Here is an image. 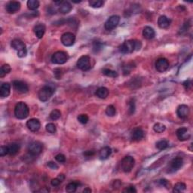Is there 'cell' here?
<instances>
[{"label": "cell", "instance_id": "cell-1", "mask_svg": "<svg viewBox=\"0 0 193 193\" xmlns=\"http://www.w3.org/2000/svg\"><path fill=\"white\" fill-rule=\"evenodd\" d=\"M30 109L25 103L19 102L14 107V116L18 119H25L28 117Z\"/></svg>", "mask_w": 193, "mask_h": 193}, {"label": "cell", "instance_id": "cell-2", "mask_svg": "<svg viewBox=\"0 0 193 193\" xmlns=\"http://www.w3.org/2000/svg\"><path fill=\"white\" fill-rule=\"evenodd\" d=\"M11 47L18 51V56L19 57H24L27 55V50L24 42L20 39H14L11 42Z\"/></svg>", "mask_w": 193, "mask_h": 193}, {"label": "cell", "instance_id": "cell-3", "mask_svg": "<svg viewBox=\"0 0 193 193\" xmlns=\"http://www.w3.org/2000/svg\"><path fill=\"white\" fill-rule=\"evenodd\" d=\"M55 93V90L51 86L45 85L39 90L38 93V97L42 102H46Z\"/></svg>", "mask_w": 193, "mask_h": 193}, {"label": "cell", "instance_id": "cell-4", "mask_svg": "<svg viewBox=\"0 0 193 193\" xmlns=\"http://www.w3.org/2000/svg\"><path fill=\"white\" fill-rule=\"evenodd\" d=\"M119 51L122 54H131L136 51V40H128L121 45Z\"/></svg>", "mask_w": 193, "mask_h": 193}, {"label": "cell", "instance_id": "cell-5", "mask_svg": "<svg viewBox=\"0 0 193 193\" xmlns=\"http://www.w3.org/2000/svg\"><path fill=\"white\" fill-rule=\"evenodd\" d=\"M135 165V160L131 156H125L121 160V167L122 170L125 173H129L132 170Z\"/></svg>", "mask_w": 193, "mask_h": 193}, {"label": "cell", "instance_id": "cell-6", "mask_svg": "<svg viewBox=\"0 0 193 193\" xmlns=\"http://www.w3.org/2000/svg\"><path fill=\"white\" fill-rule=\"evenodd\" d=\"M68 60V55L66 52L59 51L55 52L51 57V61L55 64H64Z\"/></svg>", "mask_w": 193, "mask_h": 193}, {"label": "cell", "instance_id": "cell-7", "mask_svg": "<svg viewBox=\"0 0 193 193\" xmlns=\"http://www.w3.org/2000/svg\"><path fill=\"white\" fill-rule=\"evenodd\" d=\"M42 150H43V145L39 141L33 142L28 146V151L33 156H37L41 154Z\"/></svg>", "mask_w": 193, "mask_h": 193}, {"label": "cell", "instance_id": "cell-8", "mask_svg": "<svg viewBox=\"0 0 193 193\" xmlns=\"http://www.w3.org/2000/svg\"><path fill=\"white\" fill-rule=\"evenodd\" d=\"M91 58L87 55L82 56L77 61V67L82 71H87L91 69Z\"/></svg>", "mask_w": 193, "mask_h": 193}, {"label": "cell", "instance_id": "cell-9", "mask_svg": "<svg viewBox=\"0 0 193 193\" xmlns=\"http://www.w3.org/2000/svg\"><path fill=\"white\" fill-rule=\"evenodd\" d=\"M120 21V17L118 15H113V16L109 17L106 21L105 22V29L107 30H112L115 29L118 26Z\"/></svg>", "mask_w": 193, "mask_h": 193}, {"label": "cell", "instance_id": "cell-10", "mask_svg": "<svg viewBox=\"0 0 193 193\" xmlns=\"http://www.w3.org/2000/svg\"><path fill=\"white\" fill-rule=\"evenodd\" d=\"M76 41V36L72 33H65L61 36V42L64 46H72Z\"/></svg>", "mask_w": 193, "mask_h": 193}, {"label": "cell", "instance_id": "cell-11", "mask_svg": "<svg viewBox=\"0 0 193 193\" xmlns=\"http://www.w3.org/2000/svg\"><path fill=\"white\" fill-rule=\"evenodd\" d=\"M183 165V160L180 157H177V158H174L172 159L171 162H170V165H169V168H168V172L169 173H173L175 172L177 170H178Z\"/></svg>", "mask_w": 193, "mask_h": 193}, {"label": "cell", "instance_id": "cell-12", "mask_svg": "<svg viewBox=\"0 0 193 193\" xmlns=\"http://www.w3.org/2000/svg\"><path fill=\"white\" fill-rule=\"evenodd\" d=\"M13 88L15 91L20 94H26L28 92L29 87L27 84L22 81H14L13 82Z\"/></svg>", "mask_w": 193, "mask_h": 193}, {"label": "cell", "instance_id": "cell-13", "mask_svg": "<svg viewBox=\"0 0 193 193\" xmlns=\"http://www.w3.org/2000/svg\"><path fill=\"white\" fill-rule=\"evenodd\" d=\"M169 62L166 58H159L155 62V68L159 72H164L168 69Z\"/></svg>", "mask_w": 193, "mask_h": 193}, {"label": "cell", "instance_id": "cell-14", "mask_svg": "<svg viewBox=\"0 0 193 193\" xmlns=\"http://www.w3.org/2000/svg\"><path fill=\"white\" fill-rule=\"evenodd\" d=\"M27 127L28 129L32 132H36L41 128V123H40L39 120L36 119V118H31V119L28 120L27 122Z\"/></svg>", "mask_w": 193, "mask_h": 193}, {"label": "cell", "instance_id": "cell-15", "mask_svg": "<svg viewBox=\"0 0 193 193\" xmlns=\"http://www.w3.org/2000/svg\"><path fill=\"white\" fill-rule=\"evenodd\" d=\"M176 134L180 141H186L190 138V133L186 128H180L177 129Z\"/></svg>", "mask_w": 193, "mask_h": 193}, {"label": "cell", "instance_id": "cell-16", "mask_svg": "<svg viewBox=\"0 0 193 193\" xmlns=\"http://www.w3.org/2000/svg\"><path fill=\"white\" fill-rule=\"evenodd\" d=\"M6 11L9 14H14L18 11L21 8V3L18 1H11L6 5Z\"/></svg>", "mask_w": 193, "mask_h": 193}, {"label": "cell", "instance_id": "cell-17", "mask_svg": "<svg viewBox=\"0 0 193 193\" xmlns=\"http://www.w3.org/2000/svg\"><path fill=\"white\" fill-rule=\"evenodd\" d=\"M177 114L179 118H186L189 115V108L187 105L182 104L179 105L177 107Z\"/></svg>", "mask_w": 193, "mask_h": 193}, {"label": "cell", "instance_id": "cell-18", "mask_svg": "<svg viewBox=\"0 0 193 193\" xmlns=\"http://www.w3.org/2000/svg\"><path fill=\"white\" fill-rule=\"evenodd\" d=\"M144 138V131L140 128H136L131 132V138L135 141H140Z\"/></svg>", "mask_w": 193, "mask_h": 193}, {"label": "cell", "instance_id": "cell-19", "mask_svg": "<svg viewBox=\"0 0 193 193\" xmlns=\"http://www.w3.org/2000/svg\"><path fill=\"white\" fill-rule=\"evenodd\" d=\"M11 92V84L9 83H3L0 87V96L2 98L7 97Z\"/></svg>", "mask_w": 193, "mask_h": 193}, {"label": "cell", "instance_id": "cell-20", "mask_svg": "<svg viewBox=\"0 0 193 193\" xmlns=\"http://www.w3.org/2000/svg\"><path fill=\"white\" fill-rule=\"evenodd\" d=\"M170 23H171V20L169 19L168 18L162 15V16L159 17L158 20V27L162 29H167L170 27Z\"/></svg>", "mask_w": 193, "mask_h": 193}, {"label": "cell", "instance_id": "cell-21", "mask_svg": "<svg viewBox=\"0 0 193 193\" xmlns=\"http://www.w3.org/2000/svg\"><path fill=\"white\" fill-rule=\"evenodd\" d=\"M45 26L42 23H39V24L35 25L33 28V32H34L35 35L38 37L39 39H42L43 37L44 34L45 33Z\"/></svg>", "mask_w": 193, "mask_h": 193}, {"label": "cell", "instance_id": "cell-22", "mask_svg": "<svg viewBox=\"0 0 193 193\" xmlns=\"http://www.w3.org/2000/svg\"><path fill=\"white\" fill-rule=\"evenodd\" d=\"M72 9V6L69 2L67 1H63L61 4L60 5V8H59V11L63 14H68L70 12L71 10Z\"/></svg>", "mask_w": 193, "mask_h": 193}, {"label": "cell", "instance_id": "cell-23", "mask_svg": "<svg viewBox=\"0 0 193 193\" xmlns=\"http://www.w3.org/2000/svg\"><path fill=\"white\" fill-rule=\"evenodd\" d=\"M143 35L146 39H152L155 36V32L153 28L150 27H145L143 30Z\"/></svg>", "mask_w": 193, "mask_h": 193}, {"label": "cell", "instance_id": "cell-24", "mask_svg": "<svg viewBox=\"0 0 193 193\" xmlns=\"http://www.w3.org/2000/svg\"><path fill=\"white\" fill-rule=\"evenodd\" d=\"M112 154V150L110 147L105 146L101 149L99 152V157L101 160H106Z\"/></svg>", "mask_w": 193, "mask_h": 193}, {"label": "cell", "instance_id": "cell-25", "mask_svg": "<svg viewBox=\"0 0 193 193\" xmlns=\"http://www.w3.org/2000/svg\"><path fill=\"white\" fill-rule=\"evenodd\" d=\"M95 95L101 99H106L109 95V90L105 87L99 88L95 92Z\"/></svg>", "mask_w": 193, "mask_h": 193}, {"label": "cell", "instance_id": "cell-26", "mask_svg": "<svg viewBox=\"0 0 193 193\" xmlns=\"http://www.w3.org/2000/svg\"><path fill=\"white\" fill-rule=\"evenodd\" d=\"M8 155H14L18 153V151L20 150V145L18 143H11L10 145L8 146Z\"/></svg>", "mask_w": 193, "mask_h": 193}, {"label": "cell", "instance_id": "cell-27", "mask_svg": "<svg viewBox=\"0 0 193 193\" xmlns=\"http://www.w3.org/2000/svg\"><path fill=\"white\" fill-rule=\"evenodd\" d=\"M80 186V183L79 182H71L69 183L66 186V191L67 192H75L77 189V188Z\"/></svg>", "mask_w": 193, "mask_h": 193}, {"label": "cell", "instance_id": "cell-28", "mask_svg": "<svg viewBox=\"0 0 193 193\" xmlns=\"http://www.w3.org/2000/svg\"><path fill=\"white\" fill-rule=\"evenodd\" d=\"M186 186L184 183L179 182L176 183L174 185V188H173V192L177 193V192H183L186 190Z\"/></svg>", "mask_w": 193, "mask_h": 193}, {"label": "cell", "instance_id": "cell-29", "mask_svg": "<svg viewBox=\"0 0 193 193\" xmlns=\"http://www.w3.org/2000/svg\"><path fill=\"white\" fill-rule=\"evenodd\" d=\"M27 5L29 9L34 11V10H36L39 7V2L37 1V0H29Z\"/></svg>", "mask_w": 193, "mask_h": 193}, {"label": "cell", "instance_id": "cell-30", "mask_svg": "<svg viewBox=\"0 0 193 193\" xmlns=\"http://www.w3.org/2000/svg\"><path fill=\"white\" fill-rule=\"evenodd\" d=\"M11 67L9 64H4L1 67V69H0V77L2 78L5 76L7 75L11 72Z\"/></svg>", "mask_w": 193, "mask_h": 193}, {"label": "cell", "instance_id": "cell-31", "mask_svg": "<svg viewBox=\"0 0 193 193\" xmlns=\"http://www.w3.org/2000/svg\"><path fill=\"white\" fill-rule=\"evenodd\" d=\"M103 74L104 76H107V77H111V78H116L118 77V72H116L114 70H112L110 69H107V68H105L103 69L102 71Z\"/></svg>", "mask_w": 193, "mask_h": 193}, {"label": "cell", "instance_id": "cell-32", "mask_svg": "<svg viewBox=\"0 0 193 193\" xmlns=\"http://www.w3.org/2000/svg\"><path fill=\"white\" fill-rule=\"evenodd\" d=\"M89 6L94 8H101L104 6V2L102 0H91L89 1Z\"/></svg>", "mask_w": 193, "mask_h": 193}, {"label": "cell", "instance_id": "cell-33", "mask_svg": "<svg viewBox=\"0 0 193 193\" xmlns=\"http://www.w3.org/2000/svg\"><path fill=\"white\" fill-rule=\"evenodd\" d=\"M166 129V127L165 125L162 124V123H156L153 127V130L155 131L156 133H163L164 131H165Z\"/></svg>", "mask_w": 193, "mask_h": 193}, {"label": "cell", "instance_id": "cell-34", "mask_svg": "<svg viewBox=\"0 0 193 193\" xmlns=\"http://www.w3.org/2000/svg\"><path fill=\"white\" fill-rule=\"evenodd\" d=\"M167 147H168V142L167 140H162L156 143V148L158 149L159 150H165Z\"/></svg>", "mask_w": 193, "mask_h": 193}, {"label": "cell", "instance_id": "cell-35", "mask_svg": "<svg viewBox=\"0 0 193 193\" xmlns=\"http://www.w3.org/2000/svg\"><path fill=\"white\" fill-rule=\"evenodd\" d=\"M116 108H115L114 106H113V105H109V106H107V108H106V114L108 116H114L115 115H116Z\"/></svg>", "mask_w": 193, "mask_h": 193}, {"label": "cell", "instance_id": "cell-36", "mask_svg": "<svg viewBox=\"0 0 193 193\" xmlns=\"http://www.w3.org/2000/svg\"><path fill=\"white\" fill-rule=\"evenodd\" d=\"M60 116H61V113L58 109H54L50 113V118L52 120H57Z\"/></svg>", "mask_w": 193, "mask_h": 193}, {"label": "cell", "instance_id": "cell-37", "mask_svg": "<svg viewBox=\"0 0 193 193\" xmlns=\"http://www.w3.org/2000/svg\"><path fill=\"white\" fill-rule=\"evenodd\" d=\"M77 119H78V121L81 123V124L85 125V124H87L89 118L86 114H81L78 116Z\"/></svg>", "mask_w": 193, "mask_h": 193}, {"label": "cell", "instance_id": "cell-38", "mask_svg": "<svg viewBox=\"0 0 193 193\" xmlns=\"http://www.w3.org/2000/svg\"><path fill=\"white\" fill-rule=\"evenodd\" d=\"M46 131L48 132V133H55L56 131H57V128H56V125L53 123H48V125H46Z\"/></svg>", "mask_w": 193, "mask_h": 193}, {"label": "cell", "instance_id": "cell-39", "mask_svg": "<svg viewBox=\"0 0 193 193\" xmlns=\"http://www.w3.org/2000/svg\"><path fill=\"white\" fill-rule=\"evenodd\" d=\"M6 155H8V146H1V147H0V156L3 157Z\"/></svg>", "mask_w": 193, "mask_h": 193}, {"label": "cell", "instance_id": "cell-40", "mask_svg": "<svg viewBox=\"0 0 193 193\" xmlns=\"http://www.w3.org/2000/svg\"><path fill=\"white\" fill-rule=\"evenodd\" d=\"M159 183L162 186H163L164 187L167 188V189H170V182L166 179H161L160 180H159Z\"/></svg>", "mask_w": 193, "mask_h": 193}, {"label": "cell", "instance_id": "cell-41", "mask_svg": "<svg viewBox=\"0 0 193 193\" xmlns=\"http://www.w3.org/2000/svg\"><path fill=\"white\" fill-rule=\"evenodd\" d=\"M102 48H103V47H102V45H101V43H100V42H94V46H93V49H94V52L97 53V52H99Z\"/></svg>", "mask_w": 193, "mask_h": 193}, {"label": "cell", "instance_id": "cell-42", "mask_svg": "<svg viewBox=\"0 0 193 193\" xmlns=\"http://www.w3.org/2000/svg\"><path fill=\"white\" fill-rule=\"evenodd\" d=\"M55 159L60 163H64L66 162V157L63 154H58V155H56Z\"/></svg>", "mask_w": 193, "mask_h": 193}, {"label": "cell", "instance_id": "cell-43", "mask_svg": "<svg viewBox=\"0 0 193 193\" xmlns=\"http://www.w3.org/2000/svg\"><path fill=\"white\" fill-rule=\"evenodd\" d=\"M128 105H129V109H128V110H129V113L130 114H133V113H134V110H135L134 101L132 100V101L129 103V104Z\"/></svg>", "mask_w": 193, "mask_h": 193}, {"label": "cell", "instance_id": "cell-44", "mask_svg": "<svg viewBox=\"0 0 193 193\" xmlns=\"http://www.w3.org/2000/svg\"><path fill=\"white\" fill-rule=\"evenodd\" d=\"M123 192H127V193H135L137 192L136 189H135L133 186H129V187L126 188L123 190Z\"/></svg>", "mask_w": 193, "mask_h": 193}, {"label": "cell", "instance_id": "cell-45", "mask_svg": "<svg viewBox=\"0 0 193 193\" xmlns=\"http://www.w3.org/2000/svg\"><path fill=\"white\" fill-rule=\"evenodd\" d=\"M62 181L60 180V179L58 178H55V179H51V184L53 186H57L60 185V183H61Z\"/></svg>", "mask_w": 193, "mask_h": 193}, {"label": "cell", "instance_id": "cell-46", "mask_svg": "<svg viewBox=\"0 0 193 193\" xmlns=\"http://www.w3.org/2000/svg\"><path fill=\"white\" fill-rule=\"evenodd\" d=\"M48 166L50 167L51 169H53V170H57L58 168V165L54 162H48Z\"/></svg>", "mask_w": 193, "mask_h": 193}, {"label": "cell", "instance_id": "cell-47", "mask_svg": "<svg viewBox=\"0 0 193 193\" xmlns=\"http://www.w3.org/2000/svg\"><path fill=\"white\" fill-rule=\"evenodd\" d=\"M183 86L185 87L186 89H189L192 86V82L191 80H186V82H183Z\"/></svg>", "mask_w": 193, "mask_h": 193}, {"label": "cell", "instance_id": "cell-48", "mask_svg": "<svg viewBox=\"0 0 193 193\" xmlns=\"http://www.w3.org/2000/svg\"><path fill=\"white\" fill-rule=\"evenodd\" d=\"M94 155V152L92 151V150H88V151H86L84 153V155L87 157H90V156H92V155Z\"/></svg>", "mask_w": 193, "mask_h": 193}, {"label": "cell", "instance_id": "cell-49", "mask_svg": "<svg viewBox=\"0 0 193 193\" xmlns=\"http://www.w3.org/2000/svg\"><path fill=\"white\" fill-rule=\"evenodd\" d=\"M121 185V182L120 180H115L114 181V188L115 187H119Z\"/></svg>", "mask_w": 193, "mask_h": 193}, {"label": "cell", "instance_id": "cell-50", "mask_svg": "<svg viewBox=\"0 0 193 193\" xmlns=\"http://www.w3.org/2000/svg\"><path fill=\"white\" fill-rule=\"evenodd\" d=\"M57 178L60 179V180L63 181V180H64V178H65V177H64V174H59V175H58V177H57Z\"/></svg>", "mask_w": 193, "mask_h": 193}, {"label": "cell", "instance_id": "cell-51", "mask_svg": "<svg viewBox=\"0 0 193 193\" xmlns=\"http://www.w3.org/2000/svg\"><path fill=\"white\" fill-rule=\"evenodd\" d=\"M83 192H84H84H89L90 193V192H91V189H90V188L88 187V188H86V189H84V190H83Z\"/></svg>", "mask_w": 193, "mask_h": 193}]
</instances>
